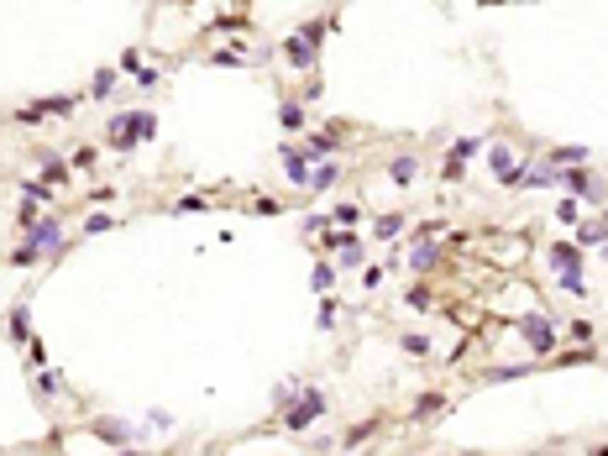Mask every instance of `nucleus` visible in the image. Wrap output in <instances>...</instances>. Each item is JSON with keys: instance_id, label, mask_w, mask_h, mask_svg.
<instances>
[{"instance_id": "1", "label": "nucleus", "mask_w": 608, "mask_h": 456, "mask_svg": "<svg viewBox=\"0 0 608 456\" xmlns=\"http://www.w3.org/2000/svg\"><path fill=\"white\" fill-rule=\"evenodd\" d=\"M157 131V116L153 111H121V116H111V126H105V142L111 147H137V142H147Z\"/></svg>"}, {"instance_id": "2", "label": "nucleus", "mask_w": 608, "mask_h": 456, "mask_svg": "<svg viewBox=\"0 0 608 456\" xmlns=\"http://www.w3.org/2000/svg\"><path fill=\"white\" fill-rule=\"evenodd\" d=\"M551 267H561V284L572 289V294H582L587 284L577 273H582V257H577V241H556V247H551Z\"/></svg>"}, {"instance_id": "3", "label": "nucleus", "mask_w": 608, "mask_h": 456, "mask_svg": "<svg viewBox=\"0 0 608 456\" xmlns=\"http://www.w3.org/2000/svg\"><path fill=\"white\" fill-rule=\"evenodd\" d=\"M26 247H32V252H48V257H58V247H63V226H58V216L32 221V231H26Z\"/></svg>"}, {"instance_id": "4", "label": "nucleus", "mask_w": 608, "mask_h": 456, "mask_svg": "<svg viewBox=\"0 0 608 456\" xmlns=\"http://www.w3.org/2000/svg\"><path fill=\"white\" fill-rule=\"evenodd\" d=\"M519 336H524V341H530V346H535V352H540V357H546V352H551V346H556V326H551V320H546V315H524V320H519Z\"/></svg>"}, {"instance_id": "5", "label": "nucleus", "mask_w": 608, "mask_h": 456, "mask_svg": "<svg viewBox=\"0 0 608 456\" xmlns=\"http://www.w3.org/2000/svg\"><path fill=\"white\" fill-rule=\"evenodd\" d=\"M320 409H326V399H320V394H304L299 404L283 414V425H289V430H304V425H315V420H320Z\"/></svg>"}, {"instance_id": "6", "label": "nucleus", "mask_w": 608, "mask_h": 456, "mask_svg": "<svg viewBox=\"0 0 608 456\" xmlns=\"http://www.w3.org/2000/svg\"><path fill=\"white\" fill-rule=\"evenodd\" d=\"M278 157H283V173H289V184H299V189H309L315 168H309V157H299V147H278Z\"/></svg>"}, {"instance_id": "7", "label": "nucleus", "mask_w": 608, "mask_h": 456, "mask_svg": "<svg viewBox=\"0 0 608 456\" xmlns=\"http://www.w3.org/2000/svg\"><path fill=\"white\" fill-rule=\"evenodd\" d=\"M414 173H420V157H414V152H399L394 163H388V179H394L399 189H409V184H414Z\"/></svg>"}, {"instance_id": "8", "label": "nucleus", "mask_w": 608, "mask_h": 456, "mask_svg": "<svg viewBox=\"0 0 608 456\" xmlns=\"http://www.w3.org/2000/svg\"><path fill=\"white\" fill-rule=\"evenodd\" d=\"M289 69H315V43L299 32V37H289Z\"/></svg>"}, {"instance_id": "9", "label": "nucleus", "mask_w": 608, "mask_h": 456, "mask_svg": "<svg viewBox=\"0 0 608 456\" xmlns=\"http://www.w3.org/2000/svg\"><path fill=\"white\" fill-rule=\"evenodd\" d=\"M546 163H551V168H582V163H587V147H551Z\"/></svg>"}, {"instance_id": "10", "label": "nucleus", "mask_w": 608, "mask_h": 456, "mask_svg": "<svg viewBox=\"0 0 608 456\" xmlns=\"http://www.w3.org/2000/svg\"><path fill=\"white\" fill-rule=\"evenodd\" d=\"M94 435H105L111 446H131V430H126V425H116V420H94Z\"/></svg>"}, {"instance_id": "11", "label": "nucleus", "mask_w": 608, "mask_h": 456, "mask_svg": "<svg viewBox=\"0 0 608 456\" xmlns=\"http://www.w3.org/2000/svg\"><path fill=\"white\" fill-rule=\"evenodd\" d=\"M603 241H608V221H587L577 231V247H603Z\"/></svg>"}, {"instance_id": "12", "label": "nucleus", "mask_w": 608, "mask_h": 456, "mask_svg": "<svg viewBox=\"0 0 608 456\" xmlns=\"http://www.w3.org/2000/svg\"><path fill=\"white\" fill-rule=\"evenodd\" d=\"M399 231H404V216H377V221H372V236H377V241H394Z\"/></svg>"}, {"instance_id": "13", "label": "nucleus", "mask_w": 608, "mask_h": 456, "mask_svg": "<svg viewBox=\"0 0 608 456\" xmlns=\"http://www.w3.org/2000/svg\"><path fill=\"white\" fill-rule=\"evenodd\" d=\"M304 157H336V137H304Z\"/></svg>"}, {"instance_id": "14", "label": "nucleus", "mask_w": 608, "mask_h": 456, "mask_svg": "<svg viewBox=\"0 0 608 456\" xmlns=\"http://www.w3.org/2000/svg\"><path fill=\"white\" fill-rule=\"evenodd\" d=\"M278 121H283V126H289V131H299V126H304V105H299V100H283Z\"/></svg>"}, {"instance_id": "15", "label": "nucleus", "mask_w": 608, "mask_h": 456, "mask_svg": "<svg viewBox=\"0 0 608 456\" xmlns=\"http://www.w3.org/2000/svg\"><path fill=\"white\" fill-rule=\"evenodd\" d=\"M43 179H48V184H69V168H63L52 152H43Z\"/></svg>"}, {"instance_id": "16", "label": "nucleus", "mask_w": 608, "mask_h": 456, "mask_svg": "<svg viewBox=\"0 0 608 456\" xmlns=\"http://www.w3.org/2000/svg\"><path fill=\"white\" fill-rule=\"evenodd\" d=\"M111 89H116V74H111V69H100V74H94V84H89V95H94V100H105Z\"/></svg>"}, {"instance_id": "17", "label": "nucleus", "mask_w": 608, "mask_h": 456, "mask_svg": "<svg viewBox=\"0 0 608 456\" xmlns=\"http://www.w3.org/2000/svg\"><path fill=\"white\" fill-rule=\"evenodd\" d=\"M477 147H482L477 137H456V142H451V157H456V163H467V157L477 152Z\"/></svg>"}, {"instance_id": "18", "label": "nucleus", "mask_w": 608, "mask_h": 456, "mask_svg": "<svg viewBox=\"0 0 608 456\" xmlns=\"http://www.w3.org/2000/svg\"><path fill=\"white\" fill-rule=\"evenodd\" d=\"M336 252H341V267H357V262H362V241H351V236H346Z\"/></svg>"}, {"instance_id": "19", "label": "nucleus", "mask_w": 608, "mask_h": 456, "mask_svg": "<svg viewBox=\"0 0 608 456\" xmlns=\"http://www.w3.org/2000/svg\"><path fill=\"white\" fill-rule=\"evenodd\" d=\"M488 163H493V173H498V179H504V173L514 168V157H509V147H493V152H488Z\"/></svg>"}, {"instance_id": "20", "label": "nucleus", "mask_w": 608, "mask_h": 456, "mask_svg": "<svg viewBox=\"0 0 608 456\" xmlns=\"http://www.w3.org/2000/svg\"><path fill=\"white\" fill-rule=\"evenodd\" d=\"M315 289H320V294H331V289H336V267H331V262H320V267H315Z\"/></svg>"}, {"instance_id": "21", "label": "nucleus", "mask_w": 608, "mask_h": 456, "mask_svg": "<svg viewBox=\"0 0 608 456\" xmlns=\"http://www.w3.org/2000/svg\"><path fill=\"white\" fill-rule=\"evenodd\" d=\"M210 63H221V69H241V52H226V48H215V52H210Z\"/></svg>"}, {"instance_id": "22", "label": "nucleus", "mask_w": 608, "mask_h": 456, "mask_svg": "<svg viewBox=\"0 0 608 456\" xmlns=\"http://www.w3.org/2000/svg\"><path fill=\"white\" fill-rule=\"evenodd\" d=\"M11 341H26V310H11Z\"/></svg>"}, {"instance_id": "23", "label": "nucleus", "mask_w": 608, "mask_h": 456, "mask_svg": "<svg viewBox=\"0 0 608 456\" xmlns=\"http://www.w3.org/2000/svg\"><path fill=\"white\" fill-rule=\"evenodd\" d=\"M399 346H404V352H409V357H425V352H430V341H425V336H404Z\"/></svg>"}, {"instance_id": "24", "label": "nucleus", "mask_w": 608, "mask_h": 456, "mask_svg": "<svg viewBox=\"0 0 608 456\" xmlns=\"http://www.w3.org/2000/svg\"><path fill=\"white\" fill-rule=\"evenodd\" d=\"M357 216H362V210H357V205H336V210H331V221H341V226H351V221H357Z\"/></svg>"}, {"instance_id": "25", "label": "nucleus", "mask_w": 608, "mask_h": 456, "mask_svg": "<svg viewBox=\"0 0 608 456\" xmlns=\"http://www.w3.org/2000/svg\"><path fill=\"white\" fill-rule=\"evenodd\" d=\"M309 184H315V189H326V184H336V163H326V168H315V179H309Z\"/></svg>"}, {"instance_id": "26", "label": "nucleus", "mask_w": 608, "mask_h": 456, "mask_svg": "<svg viewBox=\"0 0 608 456\" xmlns=\"http://www.w3.org/2000/svg\"><path fill=\"white\" fill-rule=\"evenodd\" d=\"M84 231H89V236H100V231H111V216H89V221H84Z\"/></svg>"}, {"instance_id": "27", "label": "nucleus", "mask_w": 608, "mask_h": 456, "mask_svg": "<svg viewBox=\"0 0 608 456\" xmlns=\"http://www.w3.org/2000/svg\"><path fill=\"white\" fill-rule=\"evenodd\" d=\"M430 257H436V247H430V241H420V247H414V267H430Z\"/></svg>"}, {"instance_id": "28", "label": "nucleus", "mask_w": 608, "mask_h": 456, "mask_svg": "<svg viewBox=\"0 0 608 456\" xmlns=\"http://www.w3.org/2000/svg\"><path fill=\"white\" fill-rule=\"evenodd\" d=\"M37 388H43V394H58L63 378H58V372H43V378H37Z\"/></svg>"}, {"instance_id": "29", "label": "nucleus", "mask_w": 608, "mask_h": 456, "mask_svg": "<svg viewBox=\"0 0 608 456\" xmlns=\"http://www.w3.org/2000/svg\"><path fill=\"white\" fill-rule=\"evenodd\" d=\"M436 409H441V394H430V399H425V404H420V409H414V420H430V414H436Z\"/></svg>"}]
</instances>
